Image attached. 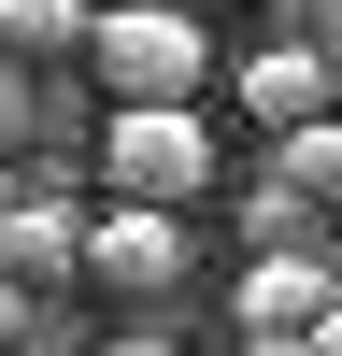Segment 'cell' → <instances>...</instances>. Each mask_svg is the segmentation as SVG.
Segmentation results:
<instances>
[{"instance_id": "1", "label": "cell", "mask_w": 342, "mask_h": 356, "mask_svg": "<svg viewBox=\"0 0 342 356\" xmlns=\"http://www.w3.org/2000/svg\"><path fill=\"white\" fill-rule=\"evenodd\" d=\"M86 72H100V100H200L214 86V29L171 15V0H114V15H86Z\"/></svg>"}, {"instance_id": "2", "label": "cell", "mask_w": 342, "mask_h": 356, "mask_svg": "<svg viewBox=\"0 0 342 356\" xmlns=\"http://www.w3.org/2000/svg\"><path fill=\"white\" fill-rule=\"evenodd\" d=\"M200 186H214V114H200V100H114L100 114V200L186 214Z\"/></svg>"}, {"instance_id": "3", "label": "cell", "mask_w": 342, "mask_h": 356, "mask_svg": "<svg viewBox=\"0 0 342 356\" xmlns=\"http://www.w3.org/2000/svg\"><path fill=\"white\" fill-rule=\"evenodd\" d=\"M72 271H86V285H114V300H157V285L186 271V214H157V200H100Z\"/></svg>"}, {"instance_id": "4", "label": "cell", "mask_w": 342, "mask_h": 356, "mask_svg": "<svg viewBox=\"0 0 342 356\" xmlns=\"http://www.w3.org/2000/svg\"><path fill=\"white\" fill-rule=\"evenodd\" d=\"M86 257V200L57 186V171H15V214H0V271L15 285H72Z\"/></svg>"}, {"instance_id": "5", "label": "cell", "mask_w": 342, "mask_h": 356, "mask_svg": "<svg viewBox=\"0 0 342 356\" xmlns=\"http://www.w3.org/2000/svg\"><path fill=\"white\" fill-rule=\"evenodd\" d=\"M328 257H314V243H271V257H256V271H243V328H256V356H300V328H314V314H328Z\"/></svg>"}, {"instance_id": "6", "label": "cell", "mask_w": 342, "mask_h": 356, "mask_svg": "<svg viewBox=\"0 0 342 356\" xmlns=\"http://www.w3.org/2000/svg\"><path fill=\"white\" fill-rule=\"evenodd\" d=\"M228 100H243L256 129H300V114H328V57L314 43H256L243 72H228Z\"/></svg>"}, {"instance_id": "7", "label": "cell", "mask_w": 342, "mask_h": 356, "mask_svg": "<svg viewBox=\"0 0 342 356\" xmlns=\"http://www.w3.org/2000/svg\"><path fill=\"white\" fill-rule=\"evenodd\" d=\"M271 186L342 214V100H328V114H300V129H271Z\"/></svg>"}, {"instance_id": "8", "label": "cell", "mask_w": 342, "mask_h": 356, "mask_svg": "<svg viewBox=\"0 0 342 356\" xmlns=\"http://www.w3.org/2000/svg\"><path fill=\"white\" fill-rule=\"evenodd\" d=\"M100 0H0V57H72Z\"/></svg>"}, {"instance_id": "9", "label": "cell", "mask_w": 342, "mask_h": 356, "mask_svg": "<svg viewBox=\"0 0 342 356\" xmlns=\"http://www.w3.org/2000/svg\"><path fill=\"white\" fill-rule=\"evenodd\" d=\"M243 228H256V257H271V243H300V228H314V200H285V186H256V200H243Z\"/></svg>"}, {"instance_id": "10", "label": "cell", "mask_w": 342, "mask_h": 356, "mask_svg": "<svg viewBox=\"0 0 342 356\" xmlns=\"http://www.w3.org/2000/svg\"><path fill=\"white\" fill-rule=\"evenodd\" d=\"M0 342H15V356H28V342H57V328H43V285H15V271H0Z\"/></svg>"}, {"instance_id": "11", "label": "cell", "mask_w": 342, "mask_h": 356, "mask_svg": "<svg viewBox=\"0 0 342 356\" xmlns=\"http://www.w3.org/2000/svg\"><path fill=\"white\" fill-rule=\"evenodd\" d=\"M28 143V86H15V57H0V157Z\"/></svg>"}, {"instance_id": "12", "label": "cell", "mask_w": 342, "mask_h": 356, "mask_svg": "<svg viewBox=\"0 0 342 356\" xmlns=\"http://www.w3.org/2000/svg\"><path fill=\"white\" fill-rule=\"evenodd\" d=\"M300 356H342V285H328V314L300 328Z\"/></svg>"}, {"instance_id": "13", "label": "cell", "mask_w": 342, "mask_h": 356, "mask_svg": "<svg viewBox=\"0 0 342 356\" xmlns=\"http://www.w3.org/2000/svg\"><path fill=\"white\" fill-rule=\"evenodd\" d=\"M100 356H171V342H157V328H129V342H100Z\"/></svg>"}, {"instance_id": "14", "label": "cell", "mask_w": 342, "mask_h": 356, "mask_svg": "<svg viewBox=\"0 0 342 356\" xmlns=\"http://www.w3.org/2000/svg\"><path fill=\"white\" fill-rule=\"evenodd\" d=\"M0 214H15V157H0Z\"/></svg>"}, {"instance_id": "15", "label": "cell", "mask_w": 342, "mask_h": 356, "mask_svg": "<svg viewBox=\"0 0 342 356\" xmlns=\"http://www.w3.org/2000/svg\"><path fill=\"white\" fill-rule=\"evenodd\" d=\"M171 15H200V0H171ZM214 15H228V0H214Z\"/></svg>"}]
</instances>
